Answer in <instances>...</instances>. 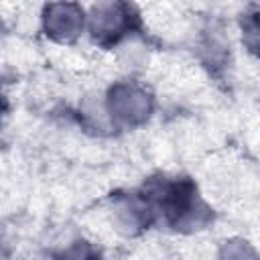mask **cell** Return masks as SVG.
<instances>
[{"instance_id":"1","label":"cell","mask_w":260,"mask_h":260,"mask_svg":"<svg viewBox=\"0 0 260 260\" xmlns=\"http://www.w3.org/2000/svg\"><path fill=\"white\" fill-rule=\"evenodd\" d=\"M154 205L160 209L165 219L173 228H195L205 223V207L197 197L195 187L181 179V181H167L152 191Z\"/></svg>"},{"instance_id":"2","label":"cell","mask_w":260,"mask_h":260,"mask_svg":"<svg viewBox=\"0 0 260 260\" xmlns=\"http://www.w3.org/2000/svg\"><path fill=\"white\" fill-rule=\"evenodd\" d=\"M136 12L130 4L104 2L95 4L89 14V30L100 43H116L136 22Z\"/></svg>"},{"instance_id":"3","label":"cell","mask_w":260,"mask_h":260,"mask_svg":"<svg viewBox=\"0 0 260 260\" xmlns=\"http://www.w3.org/2000/svg\"><path fill=\"white\" fill-rule=\"evenodd\" d=\"M108 108L116 120L126 122V124H138L148 118L152 102L144 89L136 85L120 83L110 91Z\"/></svg>"},{"instance_id":"4","label":"cell","mask_w":260,"mask_h":260,"mask_svg":"<svg viewBox=\"0 0 260 260\" xmlns=\"http://www.w3.org/2000/svg\"><path fill=\"white\" fill-rule=\"evenodd\" d=\"M43 20L49 37L57 41H71L83 28V8L79 4H49Z\"/></svg>"},{"instance_id":"5","label":"cell","mask_w":260,"mask_h":260,"mask_svg":"<svg viewBox=\"0 0 260 260\" xmlns=\"http://www.w3.org/2000/svg\"><path fill=\"white\" fill-rule=\"evenodd\" d=\"M242 41L260 57V10H250L242 16Z\"/></svg>"},{"instance_id":"6","label":"cell","mask_w":260,"mask_h":260,"mask_svg":"<svg viewBox=\"0 0 260 260\" xmlns=\"http://www.w3.org/2000/svg\"><path fill=\"white\" fill-rule=\"evenodd\" d=\"M219 260H256V256L246 242H230L223 246Z\"/></svg>"}]
</instances>
